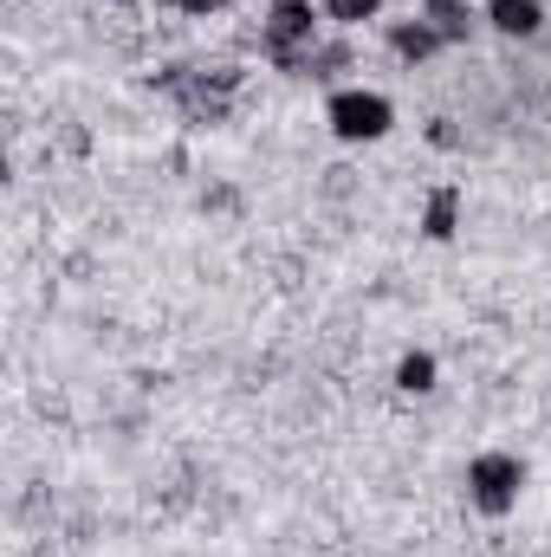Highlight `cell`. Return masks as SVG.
<instances>
[{"label":"cell","instance_id":"1","mask_svg":"<svg viewBox=\"0 0 551 557\" xmlns=\"http://www.w3.org/2000/svg\"><path fill=\"white\" fill-rule=\"evenodd\" d=\"M318 39H325V7H311V0H273L260 20V46L279 72H298Z\"/></svg>","mask_w":551,"mask_h":557},{"label":"cell","instance_id":"2","mask_svg":"<svg viewBox=\"0 0 551 557\" xmlns=\"http://www.w3.org/2000/svg\"><path fill=\"white\" fill-rule=\"evenodd\" d=\"M325 124H331L338 143H383L396 131V104L383 91H370V85H338L325 98Z\"/></svg>","mask_w":551,"mask_h":557},{"label":"cell","instance_id":"3","mask_svg":"<svg viewBox=\"0 0 551 557\" xmlns=\"http://www.w3.org/2000/svg\"><path fill=\"white\" fill-rule=\"evenodd\" d=\"M519 493H526V460H519V454L487 447V454L467 460V506H474V512L506 519V512L519 506Z\"/></svg>","mask_w":551,"mask_h":557},{"label":"cell","instance_id":"4","mask_svg":"<svg viewBox=\"0 0 551 557\" xmlns=\"http://www.w3.org/2000/svg\"><path fill=\"white\" fill-rule=\"evenodd\" d=\"M480 20H487L500 39H539V33H546V0H487Z\"/></svg>","mask_w":551,"mask_h":557},{"label":"cell","instance_id":"5","mask_svg":"<svg viewBox=\"0 0 551 557\" xmlns=\"http://www.w3.org/2000/svg\"><path fill=\"white\" fill-rule=\"evenodd\" d=\"M448 39L434 33V20H421V13H409V20H390V52L403 59V65H421V59H434Z\"/></svg>","mask_w":551,"mask_h":557},{"label":"cell","instance_id":"6","mask_svg":"<svg viewBox=\"0 0 551 557\" xmlns=\"http://www.w3.org/2000/svg\"><path fill=\"white\" fill-rule=\"evenodd\" d=\"M454 227H461V188H434L428 208H421V234L428 240H454Z\"/></svg>","mask_w":551,"mask_h":557},{"label":"cell","instance_id":"7","mask_svg":"<svg viewBox=\"0 0 551 557\" xmlns=\"http://www.w3.org/2000/svg\"><path fill=\"white\" fill-rule=\"evenodd\" d=\"M415 13H421V20H434V33H441L448 46L474 33V13H467V0H421Z\"/></svg>","mask_w":551,"mask_h":557},{"label":"cell","instance_id":"8","mask_svg":"<svg viewBox=\"0 0 551 557\" xmlns=\"http://www.w3.org/2000/svg\"><path fill=\"white\" fill-rule=\"evenodd\" d=\"M441 383V363H434V350H409L403 363H396V389L403 396H428Z\"/></svg>","mask_w":551,"mask_h":557},{"label":"cell","instance_id":"9","mask_svg":"<svg viewBox=\"0 0 551 557\" xmlns=\"http://www.w3.org/2000/svg\"><path fill=\"white\" fill-rule=\"evenodd\" d=\"M383 7H390V0H325V20L351 33V26H364V20H377Z\"/></svg>","mask_w":551,"mask_h":557},{"label":"cell","instance_id":"10","mask_svg":"<svg viewBox=\"0 0 551 557\" xmlns=\"http://www.w3.org/2000/svg\"><path fill=\"white\" fill-rule=\"evenodd\" d=\"M169 7H175L182 20H215V13H228L234 0H169Z\"/></svg>","mask_w":551,"mask_h":557},{"label":"cell","instance_id":"11","mask_svg":"<svg viewBox=\"0 0 551 557\" xmlns=\"http://www.w3.org/2000/svg\"><path fill=\"white\" fill-rule=\"evenodd\" d=\"M118 7H131V0H118Z\"/></svg>","mask_w":551,"mask_h":557}]
</instances>
